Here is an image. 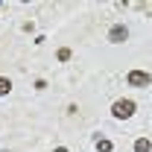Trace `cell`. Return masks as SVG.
Listing matches in <instances>:
<instances>
[{"label":"cell","mask_w":152,"mask_h":152,"mask_svg":"<svg viewBox=\"0 0 152 152\" xmlns=\"http://www.w3.org/2000/svg\"><path fill=\"white\" fill-rule=\"evenodd\" d=\"M149 152H152V149H149Z\"/></svg>","instance_id":"9"},{"label":"cell","mask_w":152,"mask_h":152,"mask_svg":"<svg viewBox=\"0 0 152 152\" xmlns=\"http://www.w3.org/2000/svg\"><path fill=\"white\" fill-rule=\"evenodd\" d=\"M126 79H129V85H134V88H146V85L152 82V76L146 73V70H132Z\"/></svg>","instance_id":"2"},{"label":"cell","mask_w":152,"mask_h":152,"mask_svg":"<svg viewBox=\"0 0 152 152\" xmlns=\"http://www.w3.org/2000/svg\"><path fill=\"white\" fill-rule=\"evenodd\" d=\"M67 58H70V47H61L58 50V61H67Z\"/></svg>","instance_id":"7"},{"label":"cell","mask_w":152,"mask_h":152,"mask_svg":"<svg viewBox=\"0 0 152 152\" xmlns=\"http://www.w3.org/2000/svg\"><path fill=\"white\" fill-rule=\"evenodd\" d=\"M53 152H67V149H64V146H56V149H53Z\"/></svg>","instance_id":"8"},{"label":"cell","mask_w":152,"mask_h":152,"mask_svg":"<svg viewBox=\"0 0 152 152\" xmlns=\"http://www.w3.org/2000/svg\"><path fill=\"white\" fill-rule=\"evenodd\" d=\"M134 108H137L134 99H117V102L111 105V114L117 117V120H129V117L134 114Z\"/></svg>","instance_id":"1"},{"label":"cell","mask_w":152,"mask_h":152,"mask_svg":"<svg viewBox=\"0 0 152 152\" xmlns=\"http://www.w3.org/2000/svg\"><path fill=\"white\" fill-rule=\"evenodd\" d=\"M9 91H12V82L0 76V96H6V94H9Z\"/></svg>","instance_id":"6"},{"label":"cell","mask_w":152,"mask_h":152,"mask_svg":"<svg viewBox=\"0 0 152 152\" xmlns=\"http://www.w3.org/2000/svg\"><path fill=\"white\" fill-rule=\"evenodd\" d=\"M134 149H137V152H149L152 146H149V140H146V137H137V140H134Z\"/></svg>","instance_id":"4"},{"label":"cell","mask_w":152,"mask_h":152,"mask_svg":"<svg viewBox=\"0 0 152 152\" xmlns=\"http://www.w3.org/2000/svg\"><path fill=\"white\" fill-rule=\"evenodd\" d=\"M111 146H114V143L108 140V137H99V140H96V149H99V152H111Z\"/></svg>","instance_id":"5"},{"label":"cell","mask_w":152,"mask_h":152,"mask_svg":"<svg viewBox=\"0 0 152 152\" xmlns=\"http://www.w3.org/2000/svg\"><path fill=\"white\" fill-rule=\"evenodd\" d=\"M126 38H129V29H126L123 23H117V26L108 29V41H111V44H123Z\"/></svg>","instance_id":"3"}]
</instances>
